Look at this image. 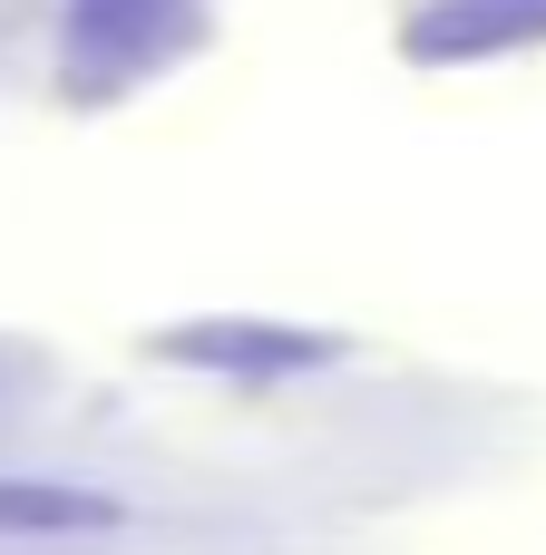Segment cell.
<instances>
[{"instance_id": "cell-4", "label": "cell", "mask_w": 546, "mask_h": 555, "mask_svg": "<svg viewBox=\"0 0 546 555\" xmlns=\"http://www.w3.org/2000/svg\"><path fill=\"white\" fill-rule=\"evenodd\" d=\"M127 498L88 488V478H39V468H0V546H59V537H117Z\"/></svg>"}, {"instance_id": "cell-3", "label": "cell", "mask_w": 546, "mask_h": 555, "mask_svg": "<svg viewBox=\"0 0 546 555\" xmlns=\"http://www.w3.org/2000/svg\"><path fill=\"white\" fill-rule=\"evenodd\" d=\"M546 39V0H420L401 49L420 68H469V59H508Z\"/></svg>"}, {"instance_id": "cell-1", "label": "cell", "mask_w": 546, "mask_h": 555, "mask_svg": "<svg viewBox=\"0 0 546 555\" xmlns=\"http://www.w3.org/2000/svg\"><path fill=\"white\" fill-rule=\"evenodd\" d=\"M205 49V0H68L59 68L68 98H127Z\"/></svg>"}, {"instance_id": "cell-2", "label": "cell", "mask_w": 546, "mask_h": 555, "mask_svg": "<svg viewBox=\"0 0 546 555\" xmlns=\"http://www.w3.org/2000/svg\"><path fill=\"white\" fill-rule=\"evenodd\" d=\"M147 361L195 371V380H225V390H293V380L332 371L342 341L332 332H303L283 312H195L176 332H147Z\"/></svg>"}]
</instances>
